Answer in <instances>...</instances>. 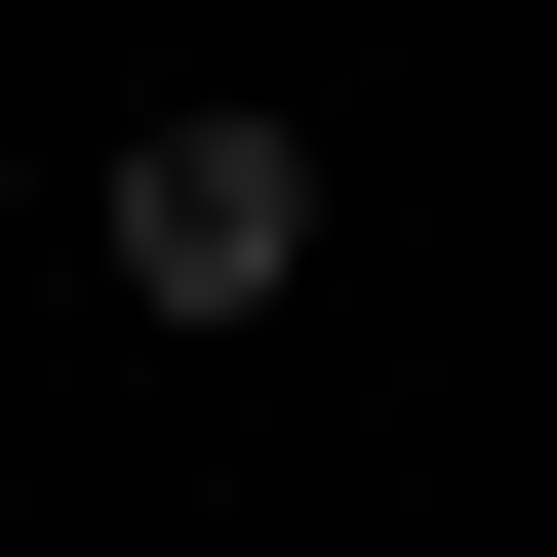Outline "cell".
<instances>
[{"instance_id":"cell-1","label":"cell","mask_w":557,"mask_h":557,"mask_svg":"<svg viewBox=\"0 0 557 557\" xmlns=\"http://www.w3.org/2000/svg\"><path fill=\"white\" fill-rule=\"evenodd\" d=\"M81 278H120V319H199V359H239L278 278H319V120H278V81H160V120H120V160H81Z\"/></svg>"}]
</instances>
